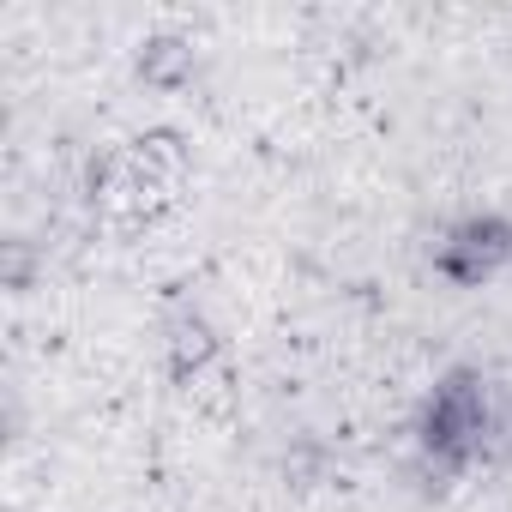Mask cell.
I'll list each match as a JSON object with an SVG mask.
<instances>
[{"label": "cell", "mask_w": 512, "mask_h": 512, "mask_svg": "<svg viewBox=\"0 0 512 512\" xmlns=\"http://www.w3.org/2000/svg\"><path fill=\"white\" fill-rule=\"evenodd\" d=\"M410 452H416V470L440 488L482 464L512 458V386L470 362L446 368L416 404Z\"/></svg>", "instance_id": "6da1fadb"}, {"label": "cell", "mask_w": 512, "mask_h": 512, "mask_svg": "<svg viewBox=\"0 0 512 512\" xmlns=\"http://www.w3.org/2000/svg\"><path fill=\"white\" fill-rule=\"evenodd\" d=\"M434 278H446L452 290H482L512 266V217L506 211H464L452 217L434 247H428Z\"/></svg>", "instance_id": "7a4b0ae2"}]
</instances>
